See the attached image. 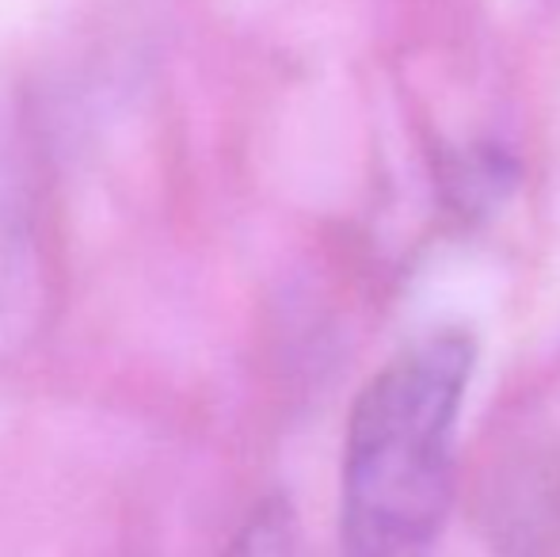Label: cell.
Returning a JSON list of instances; mask_svg holds the SVG:
<instances>
[{"instance_id":"obj_1","label":"cell","mask_w":560,"mask_h":557,"mask_svg":"<svg viewBox=\"0 0 560 557\" xmlns=\"http://www.w3.org/2000/svg\"><path fill=\"white\" fill-rule=\"evenodd\" d=\"M477 340L435 328L359 390L339 459L336 557H439Z\"/></svg>"},{"instance_id":"obj_2","label":"cell","mask_w":560,"mask_h":557,"mask_svg":"<svg viewBox=\"0 0 560 557\" xmlns=\"http://www.w3.org/2000/svg\"><path fill=\"white\" fill-rule=\"evenodd\" d=\"M222 557H305L294 504L282 492L264 497L233 531Z\"/></svg>"}]
</instances>
